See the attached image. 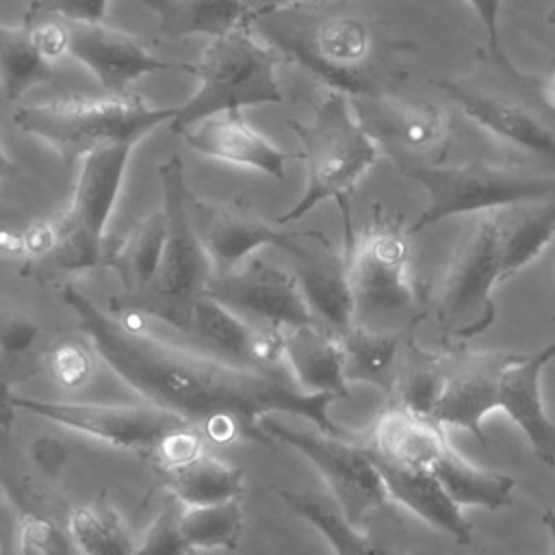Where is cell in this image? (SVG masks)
<instances>
[{
  "label": "cell",
  "instance_id": "14",
  "mask_svg": "<svg viewBox=\"0 0 555 555\" xmlns=\"http://www.w3.org/2000/svg\"><path fill=\"white\" fill-rule=\"evenodd\" d=\"M193 217L199 236L208 249L215 275L238 269L251 251L260 247H280L286 254H301L319 232H291L267 223L249 204L232 199L223 204H204L193 197Z\"/></svg>",
  "mask_w": 555,
  "mask_h": 555
},
{
  "label": "cell",
  "instance_id": "39",
  "mask_svg": "<svg viewBox=\"0 0 555 555\" xmlns=\"http://www.w3.org/2000/svg\"><path fill=\"white\" fill-rule=\"evenodd\" d=\"M50 371L65 388H80L91 377V358L78 343H59L50 351Z\"/></svg>",
  "mask_w": 555,
  "mask_h": 555
},
{
  "label": "cell",
  "instance_id": "7",
  "mask_svg": "<svg viewBox=\"0 0 555 555\" xmlns=\"http://www.w3.org/2000/svg\"><path fill=\"white\" fill-rule=\"evenodd\" d=\"M163 184V212L167 236L158 273L150 288L132 301L134 310L189 330L193 327L195 304L206 295L215 267L199 236L193 217V195L184 182V165L178 156H169L158 165Z\"/></svg>",
  "mask_w": 555,
  "mask_h": 555
},
{
  "label": "cell",
  "instance_id": "25",
  "mask_svg": "<svg viewBox=\"0 0 555 555\" xmlns=\"http://www.w3.org/2000/svg\"><path fill=\"white\" fill-rule=\"evenodd\" d=\"M501 234V282L531 264L555 238V199L494 210Z\"/></svg>",
  "mask_w": 555,
  "mask_h": 555
},
{
  "label": "cell",
  "instance_id": "33",
  "mask_svg": "<svg viewBox=\"0 0 555 555\" xmlns=\"http://www.w3.org/2000/svg\"><path fill=\"white\" fill-rule=\"evenodd\" d=\"M67 531L80 555H134L128 531L104 496L69 512Z\"/></svg>",
  "mask_w": 555,
  "mask_h": 555
},
{
  "label": "cell",
  "instance_id": "11",
  "mask_svg": "<svg viewBox=\"0 0 555 555\" xmlns=\"http://www.w3.org/2000/svg\"><path fill=\"white\" fill-rule=\"evenodd\" d=\"M262 427L273 440L297 449L317 466L340 514L351 525L360 527L373 509L390 499L369 449L360 440L332 436L321 429H295L271 416L262 421Z\"/></svg>",
  "mask_w": 555,
  "mask_h": 555
},
{
  "label": "cell",
  "instance_id": "9",
  "mask_svg": "<svg viewBox=\"0 0 555 555\" xmlns=\"http://www.w3.org/2000/svg\"><path fill=\"white\" fill-rule=\"evenodd\" d=\"M501 284L496 215L481 212L460 236L436 301V321L451 338H470L494 321L492 291Z\"/></svg>",
  "mask_w": 555,
  "mask_h": 555
},
{
  "label": "cell",
  "instance_id": "3",
  "mask_svg": "<svg viewBox=\"0 0 555 555\" xmlns=\"http://www.w3.org/2000/svg\"><path fill=\"white\" fill-rule=\"evenodd\" d=\"M284 54L262 41L251 22H245L219 37H212L199 59L184 63V72L197 78L195 93L176 108L167 124L173 134L197 121L258 104H282L278 65Z\"/></svg>",
  "mask_w": 555,
  "mask_h": 555
},
{
  "label": "cell",
  "instance_id": "13",
  "mask_svg": "<svg viewBox=\"0 0 555 555\" xmlns=\"http://www.w3.org/2000/svg\"><path fill=\"white\" fill-rule=\"evenodd\" d=\"M206 295L232 308L241 317L267 325L295 327L319 323L295 273L271 264L264 258H249L232 273L215 275Z\"/></svg>",
  "mask_w": 555,
  "mask_h": 555
},
{
  "label": "cell",
  "instance_id": "37",
  "mask_svg": "<svg viewBox=\"0 0 555 555\" xmlns=\"http://www.w3.org/2000/svg\"><path fill=\"white\" fill-rule=\"evenodd\" d=\"M182 507L184 503L169 494L147 527L141 544L134 548V555H193L195 548L189 544L180 527Z\"/></svg>",
  "mask_w": 555,
  "mask_h": 555
},
{
  "label": "cell",
  "instance_id": "1",
  "mask_svg": "<svg viewBox=\"0 0 555 555\" xmlns=\"http://www.w3.org/2000/svg\"><path fill=\"white\" fill-rule=\"evenodd\" d=\"M61 297L119 379L150 403L189 421L210 444L241 438L271 444L262 421L275 412L301 416L332 436H349L330 418L336 397L301 390L288 371H262L169 345L128 319L111 317L72 284Z\"/></svg>",
  "mask_w": 555,
  "mask_h": 555
},
{
  "label": "cell",
  "instance_id": "8",
  "mask_svg": "<svg viewBox=\"0 0 555 555\" xmlns=\"http://www.w3.org/2000/svg\"><path fill=\"white\" fill-rule=\"evenodd\" d=\"M397 167L427 193V206L408 228V234H416L455 215L492 212L514 204L555 199L553 173L499 167L481 160L464 165L403 160Z\"/></svg>",
  "mask_w": 555,
  "mask_h": 555
},
{
  "label": "cell",
  "instance_id": "34",
  "mask_svg": "<svg viewBox=\"0 0 555 555\" xmlns=\"http://www.w3.org/2000/svg\"><path fill=\"white\" fill-rule=\"evenodd\" d=\"M180 527L195 551H236L243 535V501L232 499L210 505H184Z\"/></svg>",
  "mask_w": 555,
  "mask_h": 555
},
{
  "label": "cell",
  "instance_id": "22",
  "mask_svg": "<svg viewBox=\"0 0 555 555\" xmlns=\"http://www.w3.org/2000/svg\"><path fill=\"white\" fill-rule=\"evenodd\" d=\"M371 457L382 475L390 499L423 518L434 529L451 535L457 544H470V520L462 514V507L449 496V492L429 466L401 464L375 453H371Z\"/></svg>",
  "mask_w": 555,
  "mask_h": 555
},
{
  "label": "cell",
  "instance_id": "28",
  "mask_svg": "<svg viewBox=\"0 0 555 555\" xmlns=\"http://www.w3.org/2000/svg\"><path fill=\"white\" fill-rule=\"evenodd\" d=\"M401 336L351 325L340 336L347 382L373 384L395 399L403 369Z\"/></svg>",
  "mask_w": 555,
  "mask_h": 555
},
{
  "label": "cell",
  "instance_id": "45",
  "mask_svg": "<svg viewBox=\"0 0 555 555\" xmlns=\"http://www.w3.org/2000/svg\"><path fill=\"white\" fill-rule=\"evenodd\" d=\"M546 533H548V542H551V553L548 555H555V512L551 507H546L540 516Z\"/></svg>",
  "mask_w": 555,
  "mask_h": 555
},
{
  "label": "cell",
  "instance_id": "6",
  "mask_svg": "<svg viewBox=\"0 0 555 555\" xmlns=\"http://www.w3.org/2000/svg\"><path fill=\"white\" fill-rule=\"evenodd\" d=\"M408 230L375 219L360 238L347 228L345 258L353 293V325L405 334L425 314L427 304L410 275Z\"/></svg>",
  "mask_w": 555,
  "mask_h": 555
},
{
  "label": "cell",
  "instance_id": "24",
  "mask_svg": "<svg viewBox=\"0 0 555 555\" xmlns=\"http://www.w3.org/2000/svg\"><path fill=\"white\" fill-rule=\"evenodd\" d=\"M447 427L436 418L412 412L410 408L392 401L382 410L373 423L371 436L362 442L371 453L392 462L429 466L449 442Z\"/></svg>",
  "mask_w": 555,
  "mask_h": 555
},
{
  "label": "cell",
  "instance_id": "26",
  "mask_svg": "<svg viewBox=\"0 0 555 555\" xmlns=\"http://www.w3.org/2000/svg\"><path fill=\"white\" fill-rule=\"evenodd\" d=\"M156 15L160 39H182L186 35L219 37L245 22H251L247 0H139Z\"/></svg>",
  "mask_w": 555,
  "mask_h": 555
},
{
  "label": "cell",
  "instance_id": "29",
  "mask_svg": "<svg viewBox=\"0 0 555 555\" xmlns=\"http://www.w3.org/2000/svg\"><path fill=\"white\" fill-rule=\"evenodd\" d=\"M165 236L167 221L165 212L158 210L137 221L119 241V245L111 251L108 264L115 269L119 282L126 288L124 299H139L154 282L163 260Z\"/></svg>",
  "mask_w": 555,
  "mask_h": 555
},
{
  "label": "cell",
  "instance_id": "17",
  "mask_svg": "<svg viewBox=\"0 0 555 555\" xmlns=\"http://www.w3.org/2000/svg\"><path fill=\"white\" fill-rule=\"evenodd\" d=\"M551 360H555V343L533 353H516L501 371L496 388V410L512 418L531 453L546 466H555V421L546 414L540 379Z\"/></svg>",
  "mask_w": 555,
  "mask_h": 555
},
{
  "label": "cell",
  "instance_id": "32",
  "mask_svg": "<svg viewBox=\"0 0 555 555\" xmlns=\"http://www.w3.org/2000/svg\"><path fill=\"white\" fill-rule=\"evenodd\" d=\"M54 78L52 61L39 50L28 24L0 26V80L7 100H20L28 89Z\"/></svg>",
  "mask_w": 555,
  "mask_h": 555
},
{
  "label": "cell",
  "instance_id": "20",
  "mask_svg": "<svg viewBox=\"0 0 555 555\" xmlns=\"http://www.w3.org/2000/svg\"><path fill=\"white\" fill-rule=\"evenodd\" d=\"M436 85L464 111L466 117L490 134L555 165V130L529 106L470 89L457 80H438Z\"/></svg>",
  "mask_w": 555,
  "mask_h": 555
},
{
  "label": "cell",
  "instance_id": "15",
  "mask_svg": "<svg viewBox=\"0 0 555 555\" xmlns=\"http://www.w3.org/2000/svg\"><path fill=\"white\" fill-rule=\"evenodd\" d=\"M63 20L69 35V56L85 65L108 95H124L130 82L147 74L184 69V63L154 56L139 39L106 26L102 20Z\"/></svg>",
  "mask_w": 555,
  "mask_h": 555
},
{
  "label": "cell",
  "instance_id": "23",
  "mask_svg": "<svg viewBox=\"0 0 555 555\" xmlns=\"http://www.w3.org/2000/svg\"><path fill=\"white\" fill-rule=\"evenodd\" d=\"M284 364L306 392H330L349 399L340 336L319 323L286 327Z\"/></svg>",
  "mask_w": 555,
  "mask_h": 555
},
{
  "label": "cell",
  "instance_id": "12",
  "mask_svg": "<svg viewBox=\"0 0 555 555\" xmlns=\"http://www.w3.org/2000/svg\"><path fill=\"white\" fill-rule=\"evenodd\" d=\"M7 403L15 410L48 418L67 429L80 431L102 440L115 449L156 453L158 447L176 429L191 425L182 416L156 405H104V403H74L46 401L22 395H7Z\"/></svg>",
  "mask_w": 555,
  "mask_h": 555
},
{
  "label": "cell",
  "instance_id": "41",
  "mask_svg": "<svg viewBox=\"0 0 555 555\" xmlns=\"http://www.w3.org/2000/svg\"><path fill=\"white\" fill-rule=\"evenodd\" d=\"M477 17L481 20L488 37V48L492 52V59L496 65L509 76V78H522V74L509 63L505 52L501 50V37H499V11H501V0H466Z\"/></svg>",
  "mask_w": 555,
  "mask_h": 555
},
{
  "label": "cell",
  "instance_id": "42",
  "mask_svg": "<svg viewBox=\"0 0 555 555\" xmlns=\"http://www.w3.org/2000/svg\"><path fill=\"white\" fill-rule=\"evenodd\" d=\"M37 325L30 323L28 319H22V317H13V319H7L2 323V349L7 353H22L24 349H28L33 345V340L37 338Z\"/></svg>",
  "mask_w": 555,
  "mask_h": 555
},
{
  "label": "cell",
  "instance_id": "10",
  "mask_svg": "<svg viewBox=\"0 0 555 555\" xmlns=\"http://www.w3.org/2000/svg\"><path fill=\"white\" fill-rule=\"evenodd\" d=\"M132 143H117L89 152L69 208L54 219V260L65 269H91L104 258V230L117 202Z\"/></svg>",
  "mask_w": 555,
  "mask_h": 555
},
{
  "label": "cell",
  "instance_id": "38",
  "mask_svg": "<svg viewBox=\"0 0 555 555\" xmlns=\"http://www.w3.org/2000/svg\"><path fill=\"white\" fill-rule=\"evenodd\" d=\"M76 544L67 529L41 514H24L20 527L22 555H76ZM78 551V548H76Z\"/></svg>",
  "mask_w": 555,
  "mask_h": 555
},
{
  "label": "cell",
  "instance_id": "35",
  "mask_svg": "<svg viewBox=\"0 0 555 555\" xmlns=\"http://www.w3.org/2000/svg\"><path fill=\"white\" fill-rule=\"evenodd\" d=\"M193 327L202 334V338L225 353L228 360L249 366V338L254 325L247 323L245 317L204 295L195 304Z\"/></svg>",
  "mask_w": 555,
  "mask_h": 555
},
{
  "label": "cell",
  "instance_id": "21",
  "mask_svg": "<svg viewBox=\"0 0 555 555\" xmlns=\"http://www.w3.org/2000/svg\"><path fill=\"white\" fill-rule=\"evenodd\" d=\"M293 273L317 321L343 336L353 325V293L345 254L332 251L323 234L293 256Z\"/></svg>",
  "mask_w": 555,
  "mask_h": 555
},
{
  "label": "cell",
  "instance_id": "46",
  "mask_svg": "<svg viewBox=\"0 0 555 555\" xmlns=\"http://www.w3.org/2000/svg\"><path fill=\"white\" fill-rule=\"evenodd\" d=\"M546 95L555 104V72L548 74V78H546Z\"/></svg>",
  "mask_w": 555,
  "mask_h": 555
},
{
  "label": "cell",
  "instance_id": "31",
  "mask_svg": "<svg viewBox=\"0 0 555 555\" xmlns=\"http://www.w3.org/2000/svg\"><path fill=\"white\" fill-rule=\"evenodd\" d=\"M280 496L293 514L308 520L327 540L336 555H405L399 548L362 533L360 527L351 525L340 512L314 496L291 490H282Z\"/></svg>",
  "mask_w": 555,
  "mask_h": 555
},
{
  "label": "cell",
  "instance_id": "44",
  "mask_svg": "<svg viewBox=\"0 0 555 555\" xmlns=\"http://www.w3.org/2000/svg\"><path fill=\"white\" fill-rule=\"evenodd\" d=\"M325 0H247L251 9V20L264 13L282 11V9H312L314 4H321Z\"/></svg>",
  "mask_w": 555,
  "mask_h": 555
},
{
  "label": "cell",
  "instance_id": "19",
  "mask_svg": "<svg viewBox=\"0 0 555 555\" xmlns=\"http://www.w3.org/2000/svg\"><path fill=\"white\" fill-rule=\"evenodd\" d=\"M184 143L202 156L249 167L262 171L273 180H284L286 160L293 158V152L278 147L254 126H249L241 111H223L210 115L195 126L180 132Z\"/></svg>",
  "mask_w": 555,
  "mask_h": 555
},
{
  "label": "cell",
  "instance_id": "18",
  "mask_svg": "<svg viewBox=\"0 0 555 555\" xmlns=\"http://www.w3.org/2000/svg\"><path fill=\"white\" fill-rule=\"evenodd\" d=\"M360 100L369 102L366 108L358 104L360 121L397 163L434 152L449 134V113L429 100H397L388 93Z\"/></svg>",
  "mask_w": 555,
  "mask_h": 555
},
{
  "label": "cell",
  "instance_id": "5",
  "mask_svg": "<svg viewBox=\"0 0 555 555\" xmlns=\"http://www.w3.org/2000/svg\"><path fill=\"white\" fill-rule=\"evenodd\" d=\"M347 95L330 91L317 104L308 121L286 119L301 145L306 186L297 204L278 217V225L293 223L325 199H336L347 210V195L377 158V145L360 119L347 106Z\"/></svg>",
  "mask_w": 555,
  "mask_h": 555
},
{
  "label": "cell",
  "instance_id": "36",
  "mask_svg": "<svg viewBox=\"0 0 555 555\" xmlns=\"http://www.w3.org/2000/svg\"><path fill=\"white\" fill-rule=\"evenodd\" d=\"M444 379H447L444 358H436L431 353H418L412 347L408 362H403L399 388L392 401L410 408L412 412L431 416V410L442 392Z\"/></svg>",
  "mask_w": 555,
  "mask_h": 555
},
{
  "label": "cell",
  "instance_id": "43",
  "mask_svg": "<svg viewBox=\"0 0 555 555\" xmlns=\"http://www.w3.org/2000/svg\"><path fill=\"white\" fill-rule=\"evenodd\" d=\"M67 457V449L59 444V440H52V438H41L37 440L35 444V460L39 464V468L46 473V475H56L61 464L65 462Z\"/></svg>",
  "mask_w": 555,
  "mask_h": 555
},
{
  "label": "cell",
  "instance_id": "27",
  "mask_svg": "<svg viewBox=\"0 0 555 555\" xmlns=\"http://www.w3.org/2000/svg\"><path fill=\"white\" fill-rule=\"evenodd\" d=\"M160 483L184 505H210L243 499L245 475L241 468L225 464L208 449L199 455L158 468Z\"/></svg>",
  "mask_w": 555,
  "mask_h": 555
},
{
  "label": "cell",
  "instance_id": "40",
  "mask_svg": "<svg viewBox=\"0 0 555 555\" xmlns=\"http://www.w3.org/2000/svg\"><path fill=\"white\" fill-rule=\"evenodd\" d=\"M108 0H33L24 15H59L67 20H102Z\"/></svg>",
  "mask_w": 555,
  "mask_h": 555
},
{
  "label": "cell",
  "instance_id": "47",
  "mask_svg": "<svg viewBox=\"0 0 555 555\" xmlns=\"http://www.w3.org/2000/svg\"><path fill=\"white\" fill-rule=\"evenodd\" d=\"M548 22H555V9L551 11V15H548Z\"/></svg>",
  "mask_w": 555,
  "mask_h": 555
},
{
  "label": "cell",
  "instance_id": "16",
  "mask_svg": "<svg viewBox=\"0 0 555 555\" xmlns=\"http://www.w3.org/2000/svg\"><path fill=\"white\" fill-rule=\"evenodd\" d=\"M514 356L512 351H483L444 358L447 379L431 410V418L444 427L464 429L473 434L481 447H488L483 418L496 410L499 377Z\"/></svg>",
  "mask_w": 555,
  "mask_h": 555
},
{
  "label": "cell",
  "instance_id": "4",
  "mask_svg": "<svg viewBox=\"0 0 555 555\" xmlns=\"http://www.w3.org/2000/svg\"><path fill=\"white\" fill-rule=\"evenodd\" d=\"M173 106H152L137 95L59 98L52 102L24 104L13 113V124L33 137L43 139L63 160L74 167L89 152L100 147L137 145L154 128L169 124Z\"/></svg>",
  "mask_w": 555,
  "mask_h": 555
},
{
  "label": "cell",
  "instance_id": "30",
  "mask_svg": "<svg viewBox=\"0 0 555 555\" xmlns=\"http://www.w3.org/2000/svg\"><path fill=\"white\" fill-rule=\"evenodd\" d=\"M431 470L460 507L470 505L496 512L514 503L512 492L516 481L512 477L470 464L451 447V442L442 447L431 464Z\"/></svg>",
  "mask_w": 555,
  "mask_h": 555
},
{
  "label": "cell",
  "instance_id": "2",
  "mask_svg": "<svg viewBox=\"0 0 555 555\" xmlns=\"http://www.w3.org/2000/svg\"><path fill=\"white\" fill-rule=\"evenodd\" d=\"M258 35L284 59L297 61L334 91L379 98L390 82V54L397 43L353 15L317 17L304 9H282L251 20Z\"/></svg>",
  "mask_w": 555,
  "mask_h": 555
}]
</instances>
